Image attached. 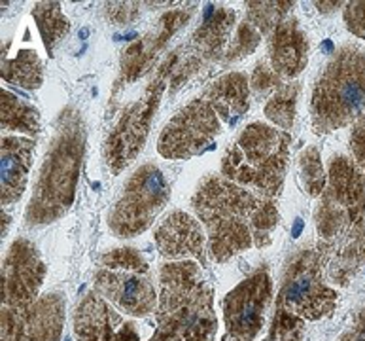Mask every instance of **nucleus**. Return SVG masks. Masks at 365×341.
I'll return each mask as SVG.
<instances>
[{
    "label": "nucleus",
    "mask_w": 365,
    "mask_h": 341,
    "mask_svg": "<svg viewBox=\"0 0 365 341\" xmlns=\"http://www.w3.org/2000/svg\"><path fill=\"white\" fill-rule=\"evenodd\" d=\"M193 210L207 230L208 250L218 264L252 247H267L280 215L273 199L210 175L191 199Z\"/></svg>",
    "instance_id": "nucleus-1"
},
{
    "label": "nucleus",
    "mask_w": 365,
    "mask_h": 341,
    "mask_svg": "<svg viewBox=\"0 0 365 341\" xmlns=\"http://www.w3.org/2000/svg\"><path fill=\"white\" fill-rule=\"evenodd\" d=\"M158 296V328L150 341H214L218 319L212 288L195 260L165 264Z\"/></svg>",
    "instance_id": "nucleus-2"
},
{
    "label": "nucleus",
    "mask_w": 365,
    "mask_h": 341,
    "mask_svg": "<svg viewBox=\"0 0 365 341\" xmlns=\"http://www.w3.org/2000/svg\"><path fill=\"white\" fill-rule=\"evenodd\" d=\"M86 131L82 120L76 114L63 116L59 131L51 148L46 154L40 169L38 182L27 209L29 226L48 224L65 215L71 209L80 169H82Z\"/></svg>",
    "instance_id": "nucleus-3"
},
{
    "label": "nucleus",
    "mask_w": 365,
    "mask_h": 341,
    "mask_svg": "<svg viewBox=\"0 0 365 341\" xmlns=\"http://www.w3.org/2000/svg\"><path fill=\"white\" fill-rule=\"evenodd\" d=\"M292 137L282 129L250 123L229 146L222 161V175L265 199L280 195L288 169Z\"/></svg>",
    "instance_id": "nucleus-4"
},
{
    "label": "nucleus",
    "mask_w": 365,
    "mask_h": 341,
    "mask_svg": "<svg viewBox=\"0 0 365 341\" xmlns=\"http://www.w3.org/2000/svg\"><path fill=\"white\" fill-rule=\"evenodd\" d=\"M365 106V54L346 46L335 54L318 78L311 99V120L317 133L350 126Z\"/></svg>",
    "instance_id": "nucleus-5"
},
{
    "label": "nucleus",
    "mask_w": 365,
    "mask_h": 341,
    "mask_svg": "<svg viewBox=\"0 0 365 341\" xmlns=\"http://www.w3.org/2000/svg\"><path fill=\"white\" fill-rule=\"evenodd\" d=\"M318 248L346 239L365 228V173L344 156L333 158L326 190L317 209Z\"/></svg>",
    "instance_id": "nucleus-6"
},
{
    "label": "nucleus",
    "mask_w": 365,
    "mask_h": 341,
    "mask_svg": "<svg viewBox=\"0 0 365 341\" xmlns=\"http://www.w3.org/2000/svg\"><path fill=\"white\" fill-rule=\"evenodd\" d=\"M320 254L301 248L286 268L278 294L277 311H284L301 320H320L337 305V290L322 277Z\"/></svg>",
    "instance_id": "nucleus-7"
},
{
    "label": "nucleus",
    "mask_w": 365,
    "mask_h": 341,
    "mask_svg": "<svg viewBox=\"0 0 365 341\" xmlns=\"http://www.w3.org/2000/svg\"><path fill=\"white\" fill-rule=\"evenodd\" d=\"M170 199L169 182L159 167L146 163L131 175L110 210L108 226L118 237H135L152 226Z\"/></svg>",
    "instance_id": "nucleus-8"
},
{
    "label": "nucleus",
    "mask_w": 365,
    "mask_h": 341,
    "mask_svg": "<svg viewBox=\"0 0 365 341\" xmlns=\"http://www.w3.org/2000/svg\"><path fill=\"white\" fill-rule=\"evenodd\" d=\"M222 131L214 108L205 99L191 101L182 108L161 133L158 152L167 160H190L207 148Z\"/></svg>",
    "instance_id": "nucleus-9"
},
{
    "label": "nucleus",
    "mask_w": 365,
    "mask_h": 341,
    "mask_svg": "<svg viewBox=\"0 0 365 341\" xmlns=\"http://www.w3.org/2000/svg\"><path fill=\"white\" fill-rule=\"evenodd\" d=\"M273 281L265 268L240 281L224 300V320L227 337L235 341H254L265 325Z\"/></svg>",
    "instance_id": "nucleus-10"
},
{
    "label": "nucleus",
    "mask_w": 365,
    "mask_h": 341,
    "mask_svg": "<svg viewBox=\"0 0 365 341\" xmlns=\"http://www.w3.org/2000/svg\"><path fill=\"white\" fill-rule=\"evenodd\" d=\"M46 265L27 239H17L2 262V307H31L44 283Z\"/></svg>",
    "instance_id": "nucleus-11"
},
{
    "label": "nucleus",
    "mask_w": 365,
    "mask_h": 341,
    "mask_svg": "<svg viewBox=\"0 0 365 341\" xmlns=\"http://www.w3.org/2000/svg\"><path fill=\"white\" fill-rule=\"evenodd\" d=\"M65 322V300L46 294L31 307H2V341H59Z\"/></svg>",
    "instance_id": "nucleus-12"
},
{
    "label": "nucleus",
    "mask_w": 365,
    "mask_h": 341,
    "mask_svg": "<svg viewBox=\"0 0 365 341\" xmlns=\"http://www.w3.org/2000/svg\"><path fill=\"white\" fill-rule=\"evenodd\" d=\"M161 88L163 83L159 82L148 91L144 99L129 106L120 123L115 126L114 133L106 141V163L114 173H120L127 163H131L144 146L150 120L153 111L158 108Z\"/></svg>",
    "instance_id": "nucleus-13"
},
{
    "label": "nucleus",
    "mask_w": 365,
    "mask_h": 341,
    "mask_svg": "<svg viewBox=\"0 0 365 341\" xmlns=\"http://www.w3.org/2000/svg\"><path fill=\"white\" fill-rule=\"evenodd\" d=\"M78 341H140L133 322H127L98 292L83 297L74 315Z\"/></svg>",
    "instance_id": "nucleus-14"
},
{
    "label": "nucleus",
    "mask_w": 365,
    "mask_h": 341,
    "mask_svg": "<svg viewBox=\"0 0 365 341\" xmlns=\"http://www.w3.org/2000/svg\"><path fill=\"white\" fill-rule=\"evenodd\" d=\"M95 288L104 300L133 317H146L158 305L159 296H155V286L146 273L101 270L95 275Z\"/></svg>",
    "instance_id": "nucleus-15"
},
{
    "label": "nucleus",
    "mask_w": 365,
    "mask_h": 341,
    "mask_svg": "<svg viewBox=\"0 0 365 341\" xmlns=\"http://www.w3.org/2000/svg\"><path fill=\"white\" fill-rule=\"evenodd\" d=\"M155 245L165 258L173 262L195 260L207 265V243L201 224L184 210H175L155 230Z\"/></svg>",
    "instance_id": "nucleus-16"
},
{
    "label": "nucleus",
    "mask_w": 365,
    "mask_h": 341,
    "mask_svg": "<svg viewBox=\"0 0 365 341\" xmlns=\"http://www.w3.org/2000/svg\"><path fill=\"white\" fill-rule=\"evenodd\" d=\"M271 66L278 76L295 78L309 63V40L297 19L286 17L273 31L269 40Z\"/></svg>",
    "instance_id": "nucleus-17"
},
{
    "label": "nucleus",
    "mask_w": 365,
    "mask_h": 341,
    "mask_svg": "<svg viewBox=\"0 0 365 341\" xmlns=\"http://www.w3.org/2000/svg\"><path fill=\"white\" fill-rule=\"evenodd\" d=\"M34 141L29 137H2V163H0V175H2V209L10 207L21 198L27 188L29 170L33 166Z\"/></svg>",
    "instance_id": "nucleus-18"
},
{
    "label": "nucleus",
    "mask_w": 365,
    "mask_h": 341,
    "mask_svg": "<svg viewBox=\"0 0 365 341\" xmlns=\"http://www.w3.org/2000/svg\"><path fill=\"white\" fill-rule=\"evenodd\" d=\"M248 97L250 88L246 78L239 72H231L216 80L207 89L202 99L212 106L218 118H222L227 126H235L248 111Z\"/></svg>",
    "instance_id": "nucleus-19"
},
{
    "label": "nucleus",
    "mask_w": 365,
    "mask_h": 341,
    "mask_svg": "<svg viewBox=\"0 0 365 341\" xmlns=\"http://www.w3.org/2000/svg\"><path fill=\"white\" fill-rule=\"evenodd\" d=\"M235 11L227 10V8H214V6H207L205 11V23L201 29L197 31L195 42L202 50L205 56H214L222 51V46L227 40V34L233 27Z\"/></svg>",
    "instance_id": "nucleus-20"
},
{
    "label": "nucleus",
    "mask_w": 365,
    "mask_h": 341,
    "mask_svg": "<svg viewBox=\"0 0 365 341\" xmlns=\"http://www.w3.org/2000/svg\"><path fill=\"white\" fill-rule=\"evenodd\" d=\"M2 80L25 89H38L44 80V66L36 51L21 50L14 59H2Z\"/></svg>",
    "instance_id": "nucleus-21"
},
{
    "label": "nucleus",
    "mask_w": 365,
    "mask_h": 341,
    "mask_svg": "<svg viewBox=\"0 0 365 341\" xmlns=\"http://www.w3.org/2000/svg\"><path fill=\"white\" fill-rule=\"evenodd\" d=\"M0 97H2V103H0L2 105V118H0L2 131H17L27 133V135H36L40 131V114L34 106L23 103L4 88L0 91Z\"/></svg>",
    "instance_id": "nucleus-22"
},
{
    "label": "nucleus",
    "mask_w": 365,
    "mask_h": 341,
    "mask_svg": "<svg viewBox=\"0 0 365 341\" xmlns=\"http://www.w3.org/2000/svg\"><path fill=\"white\" fill-rule=\"evenodd\" d=\"M33 17L42 34L48 54H53L55 46L68 33V19L61 10L59 2H38L34 6Z\"/></svg>",
    "instance_id": "nucleus-23"
},
{
    "label": "nucleus",
    "mask_w": 365,
    "mask_h": 341,
    "mask_svg": "<svg viewBox=\"0 0 365 341\" xmlns=\"http://www.w3.org/2000/svg\"><path fill=\"white\" fill-rule=\"evenodd\" d=\"M297 95H299V86L288 83V86H282L278 89L265 105V116L284 131L292 129V126H294Z\"/></svg>",
    "instance_id": "nucleus-24"
},
{
    "label": "nucleus",
    "mask_w": 365,
    "mask_h": 341,
    "mask_svg": "<svg viewBox=\"0 0 365 341\" xmlns=\"http://www.w3.org/2000/svg\"><path fill=\"white\" fill-rule=\"evenodd\" d=\"M292 6V2H248V21L259 33H269L286 19Z\"/></svg>",
    "instance_id": "nucleus-25"
},
{
    "label": "nucleus",
    "mask_w": 365,
    "mask_h": 341,
    "mask_svg": "<svg viewBox=\"0 0 365 341\" xmlns=\"http://www.w3.org/2000/svg\"><path fill=\"white\" fill-rule=\"evenodd\" d=\"M299 166L303 184H305V190L309 192V195H322V192L326 190L327 176L324 173L318 148L311 146L309 150H305L299 158Z\"/></svg>",
    "instance_id": "nucleus-26"
},
{
    "label": "nucleus",
    "mask_w": 365,
    "mask_h": 341,
    "mask_svg": "<svg viewBox=\"0 0 365 341\" xmlns=\"http://www.w3.org/2000/svg\"><path fill=\"white\" fill-rule=\"evenodd\" d=\"M101 265L104 270L115 271H137V273H148L146 260L142 258L140 253L135 248H115L101 256Z\"/></svg>",
    "instance_id": "nucleus-27"
},
{
    "label": "nucleus",
    "mask_w": 365,
    "mask_h": 341,
    "mask_svg": "<svg viewBox=\"0 0 365 341\" xmlns=\"http://www.w3.org/2000/svg\"><path fill=\"white\" fill-rule=\"evenodd\" d=\"M259 31H257L250 21H245L237 31V36H235L233 44H231V50H229V59H240V57L250 56L252 51L256 50L257 44H259Z\"/></svg>",
    "instance_id": "nucleus-28"
},
{
    "label": "nucleus",
    "mask_w": 365,
    "mask_h": 341,
    "mask_svg": "<svg viewBox=\"0 0 365 341\" xmlns=\"http://www.w3.org/2000/svg\"><path fill=\"white\" fill-rule=\"evenodd\" d=\"M280 83H282V78L273 71V66H269L267 63H257L256 71L252 74V91L257 97H265L269 93L274 95L282 88Z\"/></svg>",
    "instance_id": "nucleus-29"
},
{
    "label": "nucleus",
    "mask_w": 365,
    "mask_h": 341,
    "mask_svg": "<svg viewBox=\"0 0 365 341\" xmlns=\"http://www.w3.org/2000/svg\"><path fill=\"white\" fill-rule=\"evenodd\" d=\"M344 23L354 36L365 39V2H349L344 8Z\"/></svg>",
    "instance_id": "nucleus-30"
},
{
    "label": "nucleus",
    "mask_w": 365,
    "mask_h": 341,
    "mask_svg": "<svg viewBox=\"0 0 365 341\" xmlns=\"http://www.w3.org/2000/svg\"><path fill=\"white\" fill-rule=\"evenodd\" d=\"M350 150L358 167L365 173V120L360 121L350 135Z\"/></svg>",
    "instance_id": "nucleus-31"
},
{
    "label": "nucleus",
    "mask_w": 365,
    "mask_h": 341,
    "mask_svg": "<svg viewBox=\"0 0 365 341\" xmlns=\"http://www.w3.org/2000/svg\"><path fill=\"white\" fill-rule=\"evenodd\" d=\"M339 341H365V307L356 315L354 322Z\"/></svg>",
    "instance_id": "nucleus-32"
},
{
    "label": "nucleus",
    "mask_w": 365,
    "mask_h": 341,
    "mask_svg": "<svg viewBox=\"0 0 365 341\" xmlns=\"http://www.w3.org/2000/svg\"><path fill=\"white\" fill-rule=\"evenodd\" d=\"M280 341H303V334H301V330H295V332H292L289 336L282 337Z\"/></svg>",
    "instance_id": "nucleus-33"
},
{
    "label": "nucleus",
    "mask_w": 365,
    "mask_h": 341,
    "mask_svg": "<svg viewBox=\"0 0 365 341\" xmlns=\"http://www.w3.org/2000/svg\"><path fill=\"white\" fill-rule=\"evenodd\" d=\"M301 230H303V220H301V218H297L294 224V230H292V237H294V239H297L301 233Z\"/></svg>",
    "instance_id": "nucleus-34"
},
{
    "label": "nucleus",
    "mask_w": 365,
    "mask_h": 341,
    "mask_svg": "<svg viewBox=\"0 0 365 341\" xmlns=\"http://www.w3.org/2000/svg\"><path fill=\"white\" fill-rule=\"evenodd\" d=\"M8 222H10V216L4 215V210H2V235H6V230H8Z\"/></svg>",
    "instance_id": "nucleus-35"
},
{
    "label": "nucleus",
    "mask_w": 365,
    "mask_h": 341,
    "mask_svg": "<svg viewBox=\"0 0 365 341\" xmlns=\"http://www.w3.org/2000/svg\"><path fill=\"white\" fill-rule=\"evenodd\" d=\"M222 341H235V340H231V337H227V336H225L224 340H222Z\"/></svg>",
    "instance_id": "nucleus-36"
}]
</instances>
